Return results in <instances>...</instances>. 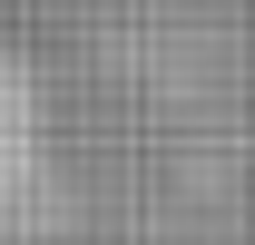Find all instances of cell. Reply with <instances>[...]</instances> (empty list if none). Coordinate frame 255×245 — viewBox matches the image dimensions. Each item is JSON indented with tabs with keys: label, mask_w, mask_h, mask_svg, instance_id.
<instances>
[{
	"label": "cell",
	"mask_w": 255,
	"mask_h": 245,
	"mask_svg": "<svg viewBox=\"0 0 255 245\" xmlns=\"http://www.w3.org/2000/svg\"><path fill=\"white\" fill-rule=\"evenodd\" d=\"M49 216V89L30 59L0 49V245H30Z\"/></svg>",
	"instance_id": "cell-1"
}]
</instances>
